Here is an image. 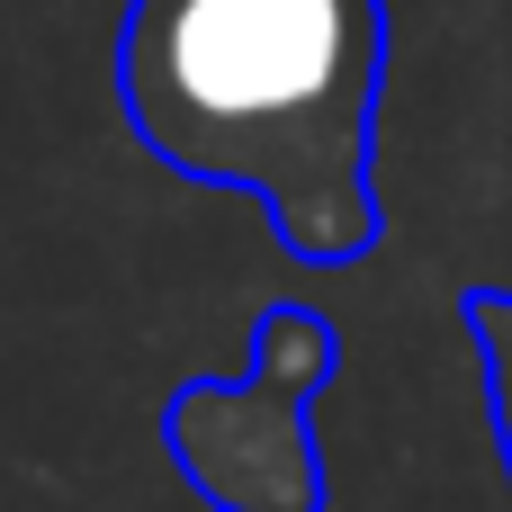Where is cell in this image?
Instances as JSON below:
<instances>
[{
	"instance_id": "6da1fadb",
	"label": "cell",
	"mask_w": 512,
	"mask_h": 512,
	"mask_svg": "<svg viewBox=\"0 0 512 512\" xmlns=\"http://www.w3.org/2000/svg\"><path fill=\"white\" fill-rule=\"evenodd\" d=\"M387 0H126L117 108L135 144L261 198L279 252L342 270L378 252Z\"/></svg>"
},
{
	"instance_id": "7a4b0ae2",
	"label": "cell",
	"mask_w": 512,
	"mask_h": 512,
	"mask_svg": "<svg viewBox=\"0 0 512 512\" xmlns=\"http://www.w3.org/2000/svg\"><path fill=\"white\" fill-rule=\"evenodd\" d=\"M333 378V324L315 306H261L243 378H189L162 414L171 468L207 512H324L315 396Z\"/></svg>"
},
{
	"instance_id": "3957f363",
	"label": "cell",
	"mask_w": 512,
	"mask_h": 512,
	"mask_svg": "<svg viewBox=\"0 0 512 512\" xmlns=\"http://www.w3.org/2000/svg\"><path fill=\"white\" fill-rule=\"evenodd\" d=\"M468 342L486 360V414H495V450L512 477V288H468Z\"/></svg>"
}]
</instances>
